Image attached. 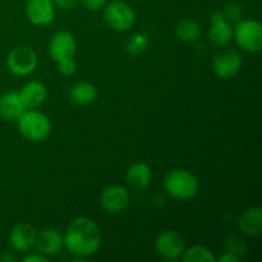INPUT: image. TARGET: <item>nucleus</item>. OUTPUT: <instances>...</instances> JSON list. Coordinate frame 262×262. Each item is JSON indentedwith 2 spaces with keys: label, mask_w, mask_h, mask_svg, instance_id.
Instances as JSON below:
<instances>
[{
  "label": "nucleus",
  "mask_w": 262,
  "mask_h": 262,
  "mask_svg": "<svg viewBox=\"0 0 262 262\" xmlns=\"http://www.w3.org/2000/svg\"><path fill=\"white\" fill-rule=\"evenodd\" d=\"M63 242L67 250L74 256L89 257L95 255L101 246V233L99 227L89 217H77L66 230Z\"/></svg>",
  "instance_id": "obj_1"
},
{
  "label": "nucleus",
  "mask_w": 262,
  "mask_h": 262,
  "mask_svg": "<svg viewBox=\"0 0 262 262\" xmlns=\"http://www.w3.org/2000/svg\"><path fill=\"white\" fill-rule=\"evenodd\" d=\"M164 188L173 199L186 201L193 199L199 193L200 183L199 179L189 171L176 169L165 177Z\"/></svg>",
  "instance_id": "obj_2"
},
{
  "label": "nucleus",
  "mask_w": 262,
  "mask_h": 262,
  "mask_svg": "<svg viewBox=\"0 0 262 262\" xmlns=\"http://www.w3.org/2000/svg\"><path fill=\"white\" fill-rule=\"evenodd\" d=\"M17 123L20 135L31 142H41L46 140L51 132V123L49 118L36 110H26L18 118Z\"/></svg>",
  "instance_id": "obj_3"
},
{
  "label": "nucleus",
  "mask_w": 262,
  "mask_h": 262,
  "mask_svg": "<svg viewBox=\"0 0 262 262\" xmlns=\"http://www.w3.org/2000/svg\"><path fill=\"white\" fill-rule=\"evenodd\" d=\"M233 37L242 50L258 53L262 49V26L253 19H242L233 30Z\"/></svg>",
  "instance_id": "obj_4"
},
{
  "label": "nucleus",
  "mask_w": 262,
  "mask_h": 262,
  "mask_svg": "<svg viewBox=\"0 0 262 262\" xmlns=\"http://www.w3.org/2000/svg\"><path fill=\"white\" fill-rule=\"evenodd\" d=\"M104 19L113 30L124 32L130 30L136 23L135 10L128 4L120 2H113L104 7Z\"/></svg>",
  "instance_id": "obj_5"
},
{
  "label": "nucleus",
  "mask_w": 262,
  "mask_h": 262,
  "mask_svg": "<svg viewBox=\"0 0 262 262\" xmlns=\"http://www.w3.org/2000/svg\"><path fill=\"white\" fill-rule=\"evenodd\" d=\"M8 69L15 76H28L37 67V55L28 46L13 49L7 58Z\"/></svg>",
  "instance_id": "obj_6"
},
{
  "label": "nucleus",
  "mask_w": 262,
  "mask_h": 262,
  "mask_svg": "<svg viewBox=\"0 0 262 262\" xmlns=\"http://www.w3.org/2000/svg\"><path fill=\"white\" fill-rule=\"evenodd\" d=\"M155 247L160 256L166 260H177L184 252V239L174 230H165L158 235Z\"/></svg>",
  "instance_id": "obj_7"
},
{
  "label": "nucleus",
  "mask_w": 262,
  "mask_h": 262,
  "mask_svg": "<svg viewBox=\"0 0 262 262\" xmlns=\"http://www.w3.org/2000/svg\"><path fill=\"white\" fill-rule=\"evenodd\" d=\"M129 204V193L123 186H109L102 191L100 205L107 214H118Z\"/></svg>",
  "instance_id": "obj_8"
},
{
  "label": "nucleus",
  "mask_w": 262,
  "mask_h": 262,
  "mask_svg": "<svg viewBox=\"0 0 262 262\" xmlns=\"http://www.w3.org/2000/svg\"><path fill=\"white\" fill-rule=\"evenodd\" d=\"M77 50V41L74 36L68 31L56 32L51 37L49 45V54L56 63L63 59L73 58Z\"/></svg>",
  "instance_id": "obj_9"
},
{
  "label": "nucleus",
  "mask_w": 262,
  "mask_h": 262,
  "mask_svg": "<svg viewBox=\"0 0 262 262\" xmlns=\"http://www.w3.org/2000/svg\"><path fill=\"white\" fill-rule=\"evenodd\" d=\"M242 67V58L234 50H227L217 54L212 61V69L223 79L233 78Z\"/></svg>",
  "instance_id": "obj_10"
},
{
  "label": "nucleus",
  "mask_w": 262,
  "mask_h": 262,
  "mask_svg": "<svg viewBox=\"0 0 262 262\" xmlns=\"http://www.w3.org/2000/svg\"><path fill=\"white\" fill-rule=\"evenodd\" d=\"M26 13L30 22L33 25H50L55 17L53 0H27Z\"/></svg>",
  "instance_id": "obj_11"
},
{
  "label": "nucleus",
  "mask_w": 262,
  "mask_h": 262,
  "mask_svg": "<svg viewBox=\"0 0 262 262\" xmlns=\"http://www.w3.org/2000/svg\"><path fill=\"white\" fill-rule=\"evenodd\" d=\"M35 246L40 253L45 256H54L60 252L63 248V235L53 228L42 229L41 232L36 233Z\"/></svg>",
  "instance_id": "obj_12"
},
{
  "label": "nucleus",
  "mask_w": 262,
  "mask_h": 262,
  "mask_svg": "<svg viewBox=\"0 0 262 262\" xmlns=\"http://www.w3.org/2000/svg\"><path fill=\"white\" fill-rule=\"evenodd\" d=\"M27 110L19 92L9 91L0 97V117L5 120H17Z\"/></svg>",
  "instance_id": "obj_13"
},
{
  "label": "nucleus",
  "mask_w": 262,
  "mask_h": 262,
  "mask_svg": "<svg viewBox=\"0 0 262 262\" xmlns=\"http://www.w3.org/2000/svg\"><path fill=\"white\" fill-rule=\"evenodd\" d=\"M36 239V230L31 225L19 223L14 225L10 232L9 241L12 247L18 252H27L35 245Z\"/></svg>",
  "instance_id": "obj_14"
},
{
  "label": "nucleus",
  "mask_w": 262,
  "mask_h": 262,
  "mask_svg": "<svg viewBox=\"0 0 262 262\" xmlns=\"http://www.w3.org/2000/svg\"><path fill=\"white\" fill-rule=\"evenodd\" d=\"M151 179H152V171L150 166L145 163L133 164L125 174V181L128 186L137 191L145 189L146 187L150 186Z\"/></svg>",
  "instance_id": "obj_15"
},
{
  "label": "nucleus",
  "mask_w": 262,
  "mask_h": 262,
  "mask_svg": "<svg viewBox=\"0 0 262 262\" xmlns=\"http://www.w3.org/2000/svg\"><path fill=\"white\" fill-rule=\"evenodd\" d=\"M19 94L27 109H32V107L40 106L45 101L48 96V90L41 82L31 81L20 90Z\"/></svg>",
  "instance_id": "obj_16"
},
{
  "label": "nucleus",
  "mask_w": 262,
  "mask_h": 262,
  "mask_svg": "<svg viewBox=\"0 0 262 262\" xmlns=\"http://www.w3.org/2000/svg\"><path fill=\"white\" fill-rule=\"evenodd\" d=\"M239 228L248 235H260L262 232V210L261 207H251L246 210L238 220Z\"/></svg>",
  "instance_id": "obj_17"
},
{
  "label": "nucleus",
  "mask_w": 262,
  "mask_h": 262,
  "mask_svg": "<svg viewBox=\"0 0 262 262\" xmlns=\"http://www.w3.org/2000/svg\"><path fill=\"white\" fill-rule=\"evenodd\" d=\"M69 97L73 104L84 106V105L92 104L96 100L97 90L95 89L94 84L89 83V82H78L72 86L71 91H69Z\"/></svg>",
  "instance_id": "obj_18"
},
{
  "label": "nucleus",
  "mask_w": 262,
  "mask_h": 262,
  "mask_svg": "<svg viewBox=\"0 0 262 262\" xmlns=\"http://www.w3.org/2000/svg\"><path fill=\"white\" fill-rule=\"evenodd\" d=\"M209 38L216 46H225L232 41L233 27L228 22L227 18H223V19L211 23V27H210L209 31Z\"/></svg>",
  "instance_id": "obj_19"
},
{
  "label": "nucleus",
  "mask_w": 262,
  "mask_h": 262,
  "mask_svg": "<svg viewBox=\"0 0 262 262\" xmlns=\"http://www.w3.org/2000/svg\"><path fill=\"white\" fill-rule=\"evenodd\" d=\"M176 33L179 40L184 41V42H193V41L199 40V37L201 36V28H200L199 23L194 20L186 19L177 25Z\"/></svg>",
  "instance_id": "obj_20"
},
{
  "label": "nucleus",
  "mask_w": 262,
  "mask_h": 262,
  "mask_svg": "<svg viewBox=\"0 0 262 262\" xmlns=\"http://www.w3.org/2000/svg\"><path fill=\"white\" fill-rule=\"evenodd\" d=\"M182 260L184 262H215L216 258L209 248L204 246H193L188 250H184Z\"/></svg>",
  "instance_id": "obj_21"
},
{
  "label": "nucleus",
  "mask_w": 262,
  "mask_h": 262,
  "mask_svg": "<svg viewBox=\"0 0 262 262\" xmlns=\"http://www.w3.org/2000/svg\"><path fill=\"white\" fill-rule=\"evenodd\" d=\"M148 43H150V40H148L147 35H145V33H135V35L128 38L125 50L132 56L140 55L148 48Z\"/></svg>",
  "instance_id": "obj_22"
},
{
  "label": "nucleus",
  "mask_w": 262,
  "mask_h": 262,
  "mask_svg": "<svg viewBox=\"0 0 262 262\" xmlns=\"http://www.w3.org/2000/svg\"><path fill=\"white\" fill-rule=\"evenodd\" d=\"M58 71L63 76H73L77 72V63L73 58H67L58 61Z\"/></svg>",
  "instance_id": "obj_23"
},
{
  "label": "nucleus",
  "mask_w": 262,
  "mask_h": 262,
  "mask_svg": "<svg viewBox=\"0 0 262 262\" xmlns=\"http://www.w3.org/2000/svg\"><path fill=\"white\" fill-rule=\"evenodd\" d=\"M242 14L243 10L241 5L235 4V3H229V4L225 5L224 15L229 20H241L242 19Z\"/></svg>",
  "instance_id": "obj_24"
},
{
  "label": "nucleus",
  "mask_w": 262,
  "mask_h": 262,
  "mask_svg": "<svg viewBox=\"0 0 262 262\" xmlns=\"http://www.w3.org/2000/svg\"><path fill=\"white\" fill-rule=\"evenodd\" d=\"M86 9L96 12V10L102 9L106 5V0H79Z\"/></svg>",
  "instance_id": "obj_25"
},
{
  "label": "nucleus",
  "mask_w": 262,
  "mask_h": 262,
  "mask_svg": "<svg viewBox=\"0 0 262 262\" xmlns=\"http://www.w3.org/2000/svg\"><path fill=\"white\" fill-rule=\"evenodd\" d=\"M77 2L78 0H53L54 4H56L61 9H72L76 7Z\"/></svg>",
  "instance_id": "obj_26"
},
{
  "label": "nucleus",
  "mask_w": 262,
  "mask_h": 262,
  "mask_svg": "<svg viewBox=\"0 0 262 262\" xmlns=\"http://www.w3.org/2000/svg\"><path fill=\"white\" fill-rule=\"evenodd\" d=\"M25 262H45L46 257L42 253H32V255H28L23 258Z\"/></svg>",
  "instance_id": "obj_27"
},
{
  "label": "nucleus",
  "mask_w": 262,
  "mask_h": 262,
  "mask_svg": "<svg viewBox=\"0 0 262 262\" xmlns=\"http://www.w3.org/2000/svg\"><path fill=\"white\" fill-rule=\"evenodd\" d=\"M217 261L219 262H238L239 261V257H238L235 253L227 252V253H224V255L220 256V257L217 258Z\"/></svg>",
  "instance_id": "obj_28"
},
{
  "label": "nucleus",
  "mask_w": 262,
  "mask_h": 262,
  "mask_svg": "<svg viewBox=\"0 0 262 262\" xmlns=\"http://www.w3.org/2000/svg\"><path fill=\"white\" fill-rule=\"evenodd\" d=\"M15 260H17V257H15L13 253H9V252L4 253V255L0 257V261H2V262H14Z\"/></svg>",
  "instance_id": "obj_29"
},
{
  "label": "nucleus",
  "mask_w": 262,
  "mask_h": 262,
  "mask_svg": "<svg viewBox=\"0 0 262 262\" xmlns=\"http://www.w3.org/2000/svg\"><path fill=\"white\" fill-rule=\"evenodd\" d=\"M114 2H120V0H114Z\"/></svg>",
  "instance_id": "obj_30"
}]
</instances>
